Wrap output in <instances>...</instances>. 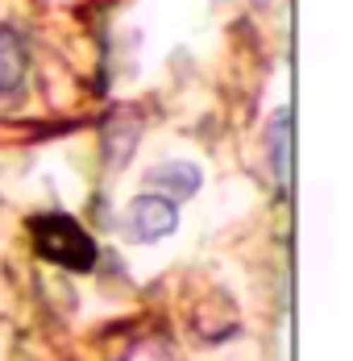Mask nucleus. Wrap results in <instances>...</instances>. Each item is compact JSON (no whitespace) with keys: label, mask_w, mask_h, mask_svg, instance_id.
<instances>
[{"label":"nucleus","mask_w":353,"mask_h":361,"mask_svg":"<svg viewBox=\"0 0 353 361\" xmlns=\"http://www.w3.org/2000/svg\"><path fill=\"white\" fill-rule=\"evenodd\" d=\"M30 241H34V253L42 262H54L63 270H75V274H88L96 266V241L92 233L79 224L67 212H42V216L30 220Z\"/></svg>","instance_id":"1"},{"label":"nucleus","mask_w":353,"mask_h":361,"mask_svg":"<svg viewBox=\"0 0 353 361\" xmlns=\"http://www.w3.org/2000/svg\"><path fill=\"white\" fill-rule=\"evenodd\" d=\"M116 228H121L125 241H133V245H150V241H162V237L175 233L179 228V212H175L171 200L145 191V195H138V200L125 204V212H121V220H116Z\"/></svg>","instance_id":"2"},{"label":"nucleus","mask_w":353,"mask_h":361,"mask_svg":"<svg viewBox=\"0 0 353 361\" xmlns=\"http://www.w3.org/2000/svg\"><path fill=\"white\" fill-rule=\"evenodd\" d=\"M138 137H141V112L133 104H121V109L108 112L104 125H100V145H104L108 171L129 166V158L138 149Z\"/></svg>","instance_id":"3"},{"label":"nucleus","mask_w":353,"mask_h":361,"mask_svg":"<svg viewBox=\"0 0 353 361\" xmlns=\"http://www.w3.org/2000/svg\"><path fill=\"white\" fill-rule=\"evenodd\" d=\"M200 166L196 162H158V166H150V175H145V187L154 191V195H162V200H187V195H196L200 191Z\"/></svg>","instance_id":"4"},{"label":"nucleus","mask_w":353,"mask_h":361,"mask_svg":"<svg viewBox=\"0 0 353 361\" xmlns=\"http://www.w3.org/2000/svg\"><path fill=\"white\" fill-rule=\"evenodd\" d=\"M25 71H30V46L13 25H0V100L17 96L25 87Z\"/></svg>","instance_id":"5"},{"label":"nucleus","mask_w":353,"mask_h":361,"mask_svg":"<svg viewBox=\"0 0 353 361\" xmlns=\"http://www.w3.org/2000/svg\"><path fill=\"white\" fill-rule=\"evenodd\" d=\"M266 142H270V171L275 183L287 187L291 183V109H279L270 129H266Z\"/></svg>","instance_id":"6"},{"label":"nucleus","mask_w":353,"mask_h":361,"mask_svg":"<svg viewBox=\"0 0 353 361\" xmlns=\"http://www.w3.org/2000/svg\"><path fill=\"white\" fill-rule=\"evenodd\" d=\"M121 361H175V357H171V349H167L162 341H141V345H133Z\"/></svg>","instance_id":"7"}]
</instances>
